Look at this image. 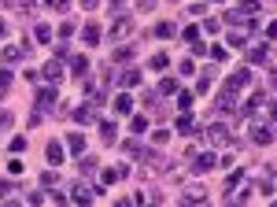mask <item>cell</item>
Returning a JSON list of instances; mask_svg holds the SVG:
<instances>
[{"label": "cell", "instance_id": "38", "mask_svg": "<svg viewBox=\"0 0 277 207\" xmlns=\"http://www.w3.org/2000/svg\"><path fill=\"white\" fill-rule=\"evenodd\" d=\"M8 85H11V74H8V71H0V93H4Z\"/></svg>", "mask_w": 277, "mask_h": 207}, {"label": "cell", "instance_id": "35", "mask_svg": "<svg viewBox=\"0 0 277 207\" xmlns=\"http://www.w3.org/2000/svg\"><path fill=\"white\" fill-rule=\"evenodd\" d=\"M59 178H56V170H48V174H41V185H56Z\"/></svg>", "mask_w": 277, "mask_h": 207}, {"label": "cell", "instance_id": "24", "mask_svg": "<svg viewBox=\"0 0 277 207\" xmlns=\"http://www.w3.org/2000/svg\"><path fill=\"white\" fill-rule=\"evenodd\" d=\"M166 63H170L166 52H156V56H152V71H166Z\"/></svg>", "mask_w": 277, "mask_h": 207}, {"label": "cell", "instance_id": "32", "mask_svg": "<svg viewBox=\"0 0 277 207\" xmlns=\"http://www.w3.org/2000/svg\"><path fill=\"white\" fill-rule=\"evenodd\" d=\"M204 30H207V34H218L222 22H218V19H207V22H204Z\"/></svg>", "mask_w": 277, "mask_h": 207}, {"label": "cell", "instance_id": "23", "mask_svg": "<svg viewBox=\"0 0 277 207\" xmlns=\"http://www.w3.org/2000/svg\"><path fill=\"white\" fill-rule=\"evenodd\" d=\"M159 93H166V97L178 93V78H163V82H159Z\"/></svg>", "mask_w": 277, "mask_h": 207}, {"label": "cell", "instance_id": "39", "mask_svg": "<svg viewBox=\"0 0 277 207\" xmlns=\"http://www.w3.org/2000/svg\"><path fill=\"white\" fill-rule=\"evenodd\" d=\"M8 193H11V181H8V178H0V200H4Z\"/></svg>", "mask_w": 277, "mask_h": 207}, {"label": "cell", "instance_id": "6", "mask_svg": "<svg viewBox=\"0 0 277 207\" xmlns=\"http://www.w3.org/2000/svg\"><path fill=\"white\" fill-rule=\"evenodd\" d=\"M111 107H115V115H130V111H133V97H130V93H118Z\"/></svg>", "mask_w": 277, "mask_h": 207}, {"label": "cell", "instance_id": "42", "mask_svg": "<svg viewBox=\"0 0 277 207\" xmlns=\"http://www.w3.org/2000/svg\"><path fill=\"white\" fill-rule=\"evenodd\" d=\"M122 4H126V0H111V8H115V11H118V8H122Z\"/></svg>", "mask_w": 277, "mask_h": 207}, {"label": "cell", "instance_id": "20", "mask_svg": "<svg viewBox=\"0 0 277 207\" xmlns=\"http://www.w3.org/2000/svg\"><path fill=\"white\" fill-rule=\"evenodd\" d=\"M85 67H89L85 56H70V71H74V74H85Z\"/></svg>", "mask_w": 277, "mask_h": 207}, {"label": "cell", "instance_id": "30", "mask_svg": "<svg viewBox=\"0 0 277 207\" xmlns=\"http://www.w3.org/2000/svg\"><path fill=\"white\" fill-rule=\"evenodd\" d=\"M11 122H15L11 111H0V130H11Z\"/></svg>", "mask_w": 277, "mask_h": 207}, {"label": "cell", "instance_id": "15", "mask_svg": "<svg viewBox=\"0 0 277 207\" xmlns=\"http://www.w3.org/2000/svg\"><path fill=\"white\" fill-rule=\"evenodd\" d=\"M248 59H251V63H266V59H270V49L255 44V49H248Z\"/></svg>", "mask_w": 277, "mask_h": 207}, {"label": "cell", "instance_id": "5", "mask_svg": "<svg viewBox=\"0 0 277 207\" xmlns=\"http://www.w3.org/2000/svg\"><path fill=\"white\" fill-rule=\"evenodd\" d=\"M126 174H130V167H122V163H118V167H107V170H104V185H115V181L126 178Z\"/></svg>", "mask_w": 277, "mask_h": 207}, {"label": "cell", "instance_id": "40", "mask_svg": "<svg viewBox=\"0 0 277 207\" xmlns=\"http://www.w3.org/2000/svg\"><path fill=\"white\" fill-rule=\"evenodd\" d=\"M137 8H141V11H152V8H156V0H137Z\"/></svg>", "mask_w": 277, "mask_h": 207}, {"label": "cell", "instance_id": "34", "mask_svg": "<svg viewBox=\"0 0 277 207\" xmlns=\"http://www.w3.org/2000/svg\"><path fill=\"white\" fill-rule=\"evenodd\" d=\"M156 34H159V37H174V26H170V22H163V26L156 30Z\"/></svg>", "mask_w": 277, "mask_h": 207}, {"label": "cell", "instance_id": "12", "mask_svg": "<svg viewBox=\"0 0 277 207\" xmlns=\"http://www.w3.org/2000/svg\"><path fill=\"white\" fill-rule=\"evenodd\" d=\"M92 193H96V189H89V185H74V196H70V200H74V203H89Z\"/></svg>", "mask_w": 277, "mask_h": 207}, {"label": "cell", "instance_id": "17", "mask_svg": "<svg viewBox=\"0 0 277 207\" xmlns=\"http://www.w3.org/2000/svg\"><path fill=\"white\" fill-rule=\"evenodd\" d=\"M52 100H56V89H41L37 93V107H52Z\"/></svg>", "mask_w": 277, "mask_h": 207}, {"label": "cell", "instance_id": "2", "mask_svg": "<svg viewBox=\"0 0 277 207\" xmlns=\"http://www.w3.org/2000/svg\"><path fill=\"white\" fill-rule=\"evenodd\" d=\"M204 137H207V145H211V148H222V145H229V141H233V137H229V130H225L222 122H211Z\"/></svg>", "mask_w": 277, "mask_h": 207}, {"label": "cell", "instance_id": "18", "mask_svg": "<svg viewBox=\"0 0 277 207\" xmlns=\"http://www.w3.org/2000/svg\"><path fill=\"white\" fill-rule=\"evenodd\" d=\"M229 44H233V49H244V44H248V34H244V30H233V34H229Z\"/></svg>", "mask_w": 277, "mask_h": 207}, {"label": "cell", "instance_id": "36", "mask_svg": "<svg viewBox=\"0 0 277 207\" xmlns=\"http://www.w3.org/2000/svg\"><path fill=\"white\" fill-rule=\"evenodd\" d=\"M122 152H130V155H137V152H141V145H137V141H126V145H122Z\"/></svg>", "mask_w": 277, "mask_h": 207}, {"label": "cell", "instance_id": "4", "mask_svg": "<svg viewBox=\"0 0 277 207\" xmlns=\"http://www.w3.org/2000/svg\"><path fill=\"white\" fill-rule=\"evenodd\" d=\"M118 85L122 89H133V85H141V71H133V67H126L118 74Z\"/></svg>", "mask_w": 277, "mask_h": 207}, {"label": "cell", "instance_id": "9", "mask_svg": "<svg viewBox=\"0 0 277 207\" xmlns=\"http://www.w3.org/2000/svg\"><path fill=\"white\" fill-rule=\"evenodd\" d=\"M44 78H48L52 85H59V82H63V63H59V59H52L48 67H44Z\"/></svg>", "mask_w": 277, "mask_h": 207}, {"label": "cell", "instance_id": "16", "mask_svg": "<svg viewBox=\"0 0 277 207\" xmlns=\"http://www.w3.org/2000/svg\"><path fill=\"white\" fill-rule=\"evenodd\" d=\"M82 37H85V44H96V41H100V26H92V22H89V26L82 30Z\"/></svg>", "mask_w": 277, "mask_h": 207}, {"label": "cell", "instance_id": "25", "mask_svg": "<svg viewBox=\"0 0 277 207\" xmlns=\"http://www.w3.org/2000/svg\"><path fill=\"white\" fill-rule=\"evenodd\" d=\"M133 59V49L126 44V49H115V63H130Z\"/></svg>", "mask_w": 277, "mask_h": 207}, {"label": "cell", "instance_id": "41", "mask_svg": "<svg viewBox=\"0 0 277 207\" xmlns=\"http://www.w3.org/2000/svg\"><path fill=\"white\" fill-rule=\"evenodd\" d=\"M82 4H85V8L92 11V8H96V4H100V0H82Z\"/></svg>", "mask_w": 277, "mask_h": 207}, {"label": "cell", "instance_id": "3", "mask_svg": "<svg viewBox=\"0 0 277 207\" xmlns=\"http://www.w3.org/2000/svg\"><path fill=\"white\" fill-rule=\"evenodd\" d=\"M192 170H196V174L214 170V152H196V155H192Z\"/></svg>", "mask_w": 277, "mask_h": 207}, {"label": "cell", "instance_id": "44", "mask_svg": "<svg viewBox=\"0 0 277 207\" xmlns=\"http://www.w3.org/2000/svg\"><path fill=\"white\" fill-rule=\"evenodd\" d=\"M4 34H8V26H4V19H0V37H4Z\"/></svg>", "mask_w": 277, "mask_h": 207}, {"label": "cell", "instance_id": "21", "mask_svg": "<svg viewBox=\"0 0 277 207\" xmlns=\"http://www.w3.org/2000/svg\"><path fill=\"white\" fill-rule=\"evenodd\" d=\"M67 148H70V152H82V148H85V137H82V133H70V137H67Z\"/></svg>", "mask_w": 277, "mask_h": 207}, {"label": "cell", "instance_id": "19", "mask_svg": "<svg viewBox=\"0 0 277 207\" xmlns=\"http://www.w3.org/2000/svg\"><path fill=\"white\" fill-rule=\"evenodd\" d=\"M34 37H37L41 44H48V41H52V30H48V26L41 22V26H34Z\"/></svg>", "mask_w": 277, "mask_h": 207}, {"label": "cell", "instance_id": "11", "mask_svg": "<svg viewBox=\"0 0 277 207\" xmlns=\"http://www.w3.org/2000/svg\"><path fill=\"white\" fill-rule=\"evenodd\" d=\"M70 115H74V122H82V126H85V122H96V111H92V104H89V107H74Z\"/></svg>", "mask_w": 277, "mask_h": 207}, {"label": "cell", "instance_id": "27", "mask_svg": "<svg viewBox=\"0 0 277 207\" xmlns=\"http://www.w3.org/2000/svg\"><path fill=\"white\" fill-rule=\"evenodd\" d=\"M130 126H133V133H144V130H148V115H137Z\"/></svg>", "mask_w": 277, "mask_h": 207}, {"label": "cell", "instance_id": "28", "mask_svg": "<svg viewBox=\"0 0 277 207\" xmlns=\"http://www.w3.org/2000/svg\"><path fill=\"white\" fill-rule=\"evenodd\" d=\"M192 126H196V122H192L189 115H181V119H178V133H192Z\"/></svg>", "mask_w": 277, "mask_h": 207}, {"label": "cell", "instance_id": "43", "mask_svg": "<svg viewBox=\"0 0 277 207\" xmlns=\"http://www.w3.org/2000/svg\"><path fill=\"white\" fill-rule=\"evenodd\" d=\"M270 85H273V89H277V71H273V74H270Z\"/></svg>", "mask_w": 277, "mask_h": 207}, {"label": "cell", "instance_id": "7", "mask_svg": "<svg viewBox=\"0 0 277 207\" xmlns=\"http://www.w3.org/2000/svg\"><path fill=\"white\" fill-rule=\"evenodd\" d=\"M204 200H207V193H204L199 185H189V189L181 193V203H204Z\"/></svg>", "mask_w": 277, "mask_h": 207}, {"label": "cell", "instance_id": "37", "mask_svg": "<svg viewBox=\"0 0 277 207\" xmlns=\"http://www.w3.org/2000/svg\"><path fill=\"white\" fill-rule=\"evenodd\" d=\"M15 4H19L22 11H34V8H37V0H15Z\"/></svg>", "mask_w": 277, "mask_h": 207}, {"label": "cell", "instance_id": "29", "mask_svg": "<svg viewBox=\"0 0 277 207\" xmlns=\"http://www.w3.org/2000/svg\"><path fill=\"white\" fill-rule=\"evenodd\" d=\"M192 107V97L189 93H178V111H189Z\"/></svg>", "mask_w": 277, "mask_h": 207}, {"label": "cell", "instance_id": "31", "mask_svg": "<svg viewBox=\"0 0 277 207\" xmlns=\"http://www.w3.org/2000/svg\"><path fill=\"white\" fill-rule=\"evenodd\" d=\"M8 170H11V174H22V170H26V163H22V159H19V155H15V159H11V163H8Z\"/></svg>", "mask_w": 277, "mask_h": 207}, {"label": "cell", "instance_id": "1", "mask_svg": "<svg viewBox=\"0 0 277 207\" xmlns=\"http://www.w3.org/2000/svg\"><path fill=\"white\" fill-rule=\"evenodd\" d=\"M248 133H251V141H255V145H270V141H273L270 122H263V119H251V122H248Z\"/></svg>", "mask_w": 277, "mask_h": 207}, {"label": "cell", "instance_id": "10", "mask_svg": "<svg viewBox=\"0 0 277 207\" xmlns=\"http://www.w3.org/2000/svg\"><path fill=\"white\" fill-rule=\"evenodd\" d=\"M248 82H251V71H244V67H240L237 74H229V82H225V85H229V89H244Z\"/></svg>", "mask_w": 277, "mask_h": 207}, {"label": "cell", "instance_id": "14", "mask_svg": "<svg viewBox=\"0 0 277 207\" xmlns=\"http://www.w3.org/2000/svg\"><path fill=\"white\" fill-rule=\"evenodd\" d=\"M22 56H26L22 44H8V49H4V63H19Z\"/></svg>", "mask_w": 277, "mask_h": 207}, {"label": "cell", "instance_id": "13", "mask_svg": "<svg viewBox=\"0 0 277 207\" xmlns=\"http://www.w3.org/2000/svg\"><path fill=\"white\" fill-rule=\"evenodd\" d=\"M48 163L52 167L63 163V145H59V141H48Z\"/></svg>", "mask_w": 277, "mask_h": 207}, {"label": "cell", "instance_id": "22", "mask_svg": "<svg viewBox=\"0 0 277 207\" xmlns=\"http://www.w3.org/2000/svg\"><path fill=\"white\" fill-rule=\"evenodd\" d=\"M96 167H100V159H96V155H82V174H92Z\"/></svg>", "mask_w": 277, "mask_h": 207}, {"label": "cell", "instance_id": "26", "mask_svg": "<svg viewBox=\"0 0 277 207\" xmlns=\"http://www.w3.org/2000/svg\"><path fill=\"white\" fill-rule=\"evenodd\" d=\"M100 137L111 145V141H115V122H104V126H100Z\"/></svg>", "mask_w": 277, "mask_h": 207}, {"label": "cell", "instance_id": "33", "mask_svg": "<svg viewBox=\"0 0 277 207\" xmlns=\"http://www.w3.org/2000/svg\"><path fill=\"white\" fill-rule=\"evenodd\" d=\"M152 141H156V145H166V141H170V133H166V130H156V133H152Z\"/></svg>", "mask_w": 277, "mask_h": 207}, {"label": "cell", "instance_id": "8", "mask_svg": "<svg viewBox=\"0 0 277 207\" xmlns=\"http://www.w3.org/2000/svg\"><path fill=\"white\" fill-rule=\"evenodd\" d=\"M130 30H133V22L122 15V19H115V26H111V37L115 41H122V37H130Z\"/></svg>", "mask_w": 277, "mask_h": 207}]
</instances>
